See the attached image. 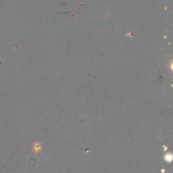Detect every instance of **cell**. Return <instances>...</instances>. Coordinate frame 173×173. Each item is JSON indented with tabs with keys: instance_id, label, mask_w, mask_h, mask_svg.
Masks as SVG:
<instances>
[{
	"instance_id": "1",
	"label": "cell",
	"mask_w": 173,
	"mask_h": 173,
	"mask_svg": "<svg viewBox=\"0 0 173 173\" xmlns=\"http://www.w3.org/2000/svg\"><path fill=\"white\" fill-rule=\"evenodd\" d=\"M33 151H34L36 154H37V153L39 152V151L41 149V143L39 142V141L35 142V143L33 145Z\"/></svg>"
},
{
	"instance_id": "2",
	"label": "cell",
	"mask_w": 173,
	"mask_h": 173,
	"mask_svg": "<svg viewBox=\"0 0 173 173\" xmlns=\"http://www.w3.org/2000/svg\"><path fill=\"white\" fill-rule=\"evenodd\" d=\"M164 160L166 162H170L172 160V154H170V153H167L165 155Z\"/></svg>"
}]
</instances>
